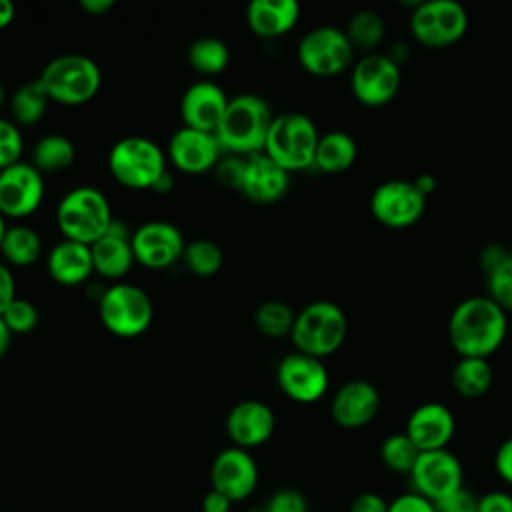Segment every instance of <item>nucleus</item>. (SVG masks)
<instances>
[{
	"instance_id": "obj_1",
	"label": "nucleus",
	"mask_w": 512,
	"mask_h": 512,
	"mask_svg": "<svg viewBox=\"0 0 512 512\" xmlns=\"http://www.w3.org/2000/svg\"><path fill=\"white\" fill-rule=\"evenodd\" d=\"M508 332L506 312L488 296H468L448 318V340L460 358H490Z\"/></svg>"
},
{
	"instance_id": "obj_2",
	"label": "nucleus",
	"mask_w": 512,
	"mask_h": 512,
	"mask_svg": "<svg viewBox=\"0 0 512 512\" xmlns=\"http://www.w3.org/2000/svg\"><path fill=\"white\" fill-rule=\"evenodd\" d=\"M268 102L258 94H238L230 98L228 108L216 128V140L226 154L252 156L264 152L272 126Z\"/></svg>"
},
{
	"instance_id": "obj_3",
	"label": "nucleus",
	"mask_w": 512,
	"mask_h": 512,
	"mask_svg": "<svg viewBox=\"0 0 512 512\" xmlns=\"http://www.w3.org/2000/svg\"><path fill=\"white\" fill-rule=\"evenodd\" d=\"M36 80L50 102L80 106L98 94L102 74L92 58L84 54H62L52 58Z\"/></svg>"
},
{
	"instance_id": "obj_4",
	"label": "nucleus",
	"mask_w": 512,
	"mask_h": 512,
	"mask_svg": "<svg viewBox=\"0 0 512 512\" xmlns=\"http://www.w3.org/2000/svg\"><path fill=\"white\" fill-rule=\"evenodd\" d=\"M114 222L108 198L94 186H76L68 190L56 208V224L64 240L94 244Z\"/></svg>"
},
{
	"instance_id": "obj_5",
	"label": "nucleus",
	"mask_w": 512,
	"mask_h": 512,
	"mask_svg": "<svg viewBox=\"0 0 512 512\" xmlns=\"http://www.w3.org/2000/svg\"><path fill=\"white\" fill-rule=\"evenodd\" d=\"M348 320L344 310L330 300H316L296 312L290 340L298 352L314 358L334 354L346 340Z\"/></svg>"
},
{
	"instance_id": "obj_6",
	"label": "nucleus",
	"mask_w": 512,
	"mask_h": 512,
	"mask_svg": "<svg viewBox=\"0 0 512 512\" xmlns=\"http://www.w3.org/2000/svg\"><path fill=\"white\" fill-rule=\"evenodd\" d=\"M318 140V128L306 114L284 112L272 120L264 154L286 172H300L314 166Z\"/></svg>"
},
{
	"instance_id": "obj_7",
	"label": "nucleus",
	"mask_w": 512,
	"mask_h": 512,
	"mask_svg": "<svg viewBox=\"0 0 512 512\" xmlns=\"http://www.w3.org/2000/svg\"><path fill=\"white\" fill-rule=\"evenodd\" d=\"M108 170L112 178L136 190H154L166 170L162 148L144 136H124L110 148Z\"/></svg>"
},
{
	"instance_id": "obj_8",
	"label": "nucleus",
	"mask_w": 512,
	"mask_h": 512,
	"mask_svg": "<svg viewBox=\"0 0 512 512\" xmlns=\"http://www.w3.org/2000/svg\"><path fill=\"white\" fill-rule=\"evenodd\" d=\"M98 316L110 334L134 338L150 328L154 304L140 286L118 282L102 294L98 302Z\"/></svg>"
},
{
	"instance_id": "obj_9",
	"label": "nucleus",
	"mask_w": 512,
	"mask_h": 512,
	"mask_svg": "<svg viewBox=\"0 0 512 512\" xmlns=\"http://www.w3.org/2000/svg\"><path fill=\"white\" fill-rule=\"evenodd\" d=\"M468 12L456 0L418 2L410 14V32L426 48H448L468 32Z\"/></svg>"
},
{
	"instance_id": "obj_10",
	"label": "nucleus",
	"mask_w": 512,
	"mask_h": 512,
	"mask_svg": "<svg viewBox=\"0 0 512 512\" xmlns=\"http://www.w3.org/2000/svg\"><path fill=\"white\" fill-rule=\"evenodd\" d=\"M296 56L306 72L314 76H336L350 68L354 46L342 28L316 26L300 38Z\"/></svg>"
},
{
	"instance_id": "obj_11",
	"label": "nucleus",
	"mask_w": 512,
	"mask_h": 512,
	"mask_svg": "<svg viewBox=\"0 0 512 512\" xmlns=\"http://www.w3.org/2000/svg\"><path fill=\"white\" fill-rule=\"evenodd\" d=\"M402 84V70L388 54H364L350 74V88L354 98L370 108L384 106L398 94Z\"/></svg>"
},
{
	"instance_id": "obj_12",
	"label": "nucleus",
	"mask_w": 512,
	"mask_h": 512,
	"mask_svg": "<svg viewBox=\"0 0 512 512\" xmlns=\"http://www.w3.org/2000/svg\"><path fill=\"white\" fill-rule=\"evenodd\" d=\"M426 208V196L414 180H386L370 196V212L386 228L402 230L414 226Z\"/></svg>"
},
{
	"instance_id": "obj_13",
	"label": "nucleus",
	"mask_w": 512,
	"mask_h": 512,
	"mask_svg": "<svg viewBox=\"0 0 512 512\" xmlns=\"http://www.w3.org/2000/svg\"><path fill=\"white\" fill-rule=\"evenodd\" d=\"M410 480L414 492L438 502L464 488V468L448 448L420 452L410 472Z\"/></svg>"
},
{
	"instance_id": "obj_14",
	"label": "nucleus",
	"mask_w": 512,
	"mask_h": 512,
	"mask_svg": "<svg viewBox=\"0 0 512 512\" xmlns=\"http://www.w3.org/2000/svg\"><path fill=\"white\" fill-rule=\"evenodd\" d=\"M276 382L290 400L312 404L326 394L330 378L320 358L296 350L278 362Z\"/></svg>"
},
{
	"instance_id": "obj_15",
	"label": "nucleus",
	"mask_w": 512,
	"mask_h": 512,
	"mask_svg": "<svg viewBox=\"0 0 512 512\" xmlns=\"http://www.w3.org/2000/svg\"><path fill=\"white\" fill-rule=\"evenodd\" d=\"M44 198V176L30 164L18 162L0 170V214L4 218H26L34 214Z\"/></svg>"
},
{
	"instance_id": "obj_16",
	"label": "nucleus",
	"mask_w": 512,
	"mask_h": 512,
	"mask_svg": "<svg viewBox=\"0 0 512 512\" xmlns=\"http://www.w3.org/2000/svg\"><path fill=\"white\" fill-rule=\"evenodd\" d=\"M186 248L182 232L166 220H150L132 232V250L136 262L146 268L162 270L182 258Z\"/></svg>"
},
{
	"instance_id": "obj_17",
	"label": "nucleus",
	"mask_w": 512,
	"mask_h": 512,
	"mask_svg": "<svg viewBox=\"0 0 512 512\" xmlns=\"http://www.w3.org/2000/svg\"><path fill=\"white\" fill-rule=\"evenodd\" d=\"M210 484L232 502L246 500L258 486V466L248 450L238 446L224 448L212 460Z\"/></svg>"
},
{
	"instance_id": "obj_18",
	"label": "nucleus",
	"mask_w": 512,
	"mask_h": 512,
	"mask_svg": "<svg viewBox=\"0 0 512 512\" xmlns=\"http://www.w3.org/2000/svg\"><path fill=\"white\" fill-rule=\"evenodd\" d=\"M168 158L180 172L200 174L216 168L222 158V148L214 132L182 126L170 136Z\"/></svg>"
},
{
	"instance_id": "obj_19",
	"label": "nucleus",
	"mask_w": 512,
	"mask_h": 512,
	"mask_svg": "<svg viewBox=\"0 0 512 512\" xmlns=\"http://www.w3.org/2000/svg\"><path fill=\"white\" fill-rule=\"evenodd\" d=\"M380 410L378 388L362 378L344 382L330 402L332 420L348 430L364 428L370 424Z\"/></svg>"
},
{
	"instance_id": "obj_20",
	"label": "nucleus",
	"mask_w": 512,
	"mask_h": 512,
	"mask_svg": "<svg viewBox=\"0 0 512 512\" xmlns=\"http://www.w3.org/2000/svg\"><path fill=\"white\" fill-rule=\"evenodd\" d=\"M226 434L234 446L250 450L270 440L276 428L274 412L260 400H242L226 414Z\"/></svg>"
},
{
	"instance_id": "obj_21",
	"label": "nucleus",
	"mask_w": 512,
	"mask_h": 512,
	"mask_svg": "<svg viewBox=\"0 0 512 512\" xmlns=\"http://www.w3.org/2000/svg\"><path fill=\"white\" fill-rule=\"evenodd\" d=\"M454 430V414L442 402H424L416 406L410 412L404 428V432L420 452L446 448L454 436Z\"/></svg>"
},
{
	"instance_id": "obj_22",
	"label": "nucleus",
	"mask_w": 512,
	"mask_h": 512,
	"mask_svg": "<svg viewBox=\"0 0 512 512\" xmlns=\"http://www.w3.org/2000/svg\"><path fill=\"white\" fill-rule=\"evenodd\" d=\"M230 98L224 90L208 80H200L182 94L180 100V116L184 126L202 130V132H216L222 122V116L228 108Z\"/></svg>"
},
{
	"instance_id": "obj_23",
	"label": "nucleus",
	"mask_w": 512,
	"mask_h": 512,
	"mask_svg": "<svg viewBox=\"0 0 512 512\" xmlns=\"http://www.w3.org/2000/svg\"><path fill=\"white\" fill-rule=\"evenodd\" d=\"M92 266L104 278L118 280L126 276L136 262L132 250V234L126 230L124 222L114 220L108 232L90 244Z\"/></svg>"
},
{
	"instance_id": "obj_24",
	"label": "nucleus",
	"mask_w": 512,
	"mask_h": 512,
	"mask_svg": "<svg viewBox=\"0 0 512 512\" xmlns=\"http://www.w3.org/2000/svg\"><path fill=\"white\" fill-rule=\"evenodd\" d=\"M290 186V172L270 160L264 152L248 156L242 194L258 204H272L280 200Z\"/></svg>"
},
{
	"instance_id": "obj_25",
	"label": "nucleus",
	"mask_w": 512,
	"mask_h": 512,
	"mask_svg": "<svg viewBox=\"0 0 512 512\" xmlns=\"http://www.w3.org/2000/svg\"><path fill=\"white\" fill-rule=\"evenodd\" d=\"M300 18V4L294 0H252L246 8V22L260 38H278L294 28Z\"/></svg>"
},
{
	"instance_id": "obj_26",
	"label": "nucleus",
	"mask_w": 512,
	"mask_h": 512,
	"mask_svg": "<svg viewBox=\"0 0 512 512\" xmlns=\"http://www.w3.org/2000/svg\"><path fill=\"white\" fill-rule=\"evenodd\" d=\"M46 270L62 286L82 284L94 272L90 246L74 240L58 242L46 258Z\"/></svg>"
},
{
	"instance_id": "obj_27",
	"label": "nucleus",
	"mask_w": 512,
	"mask_h": 512,
	"mask_svg": "<svg viewBox=\"0 0 512 512\" xmlns=\"http://www.w3.org/2000/svg\"><path fill=\"white\" fill-rule=\"evenodd\" d=\"M358 156L356 140L342 130H332L320 136L316 154H314V168L326 174H338L348 170Z\"/></svg>"
},
{
	"instance_id": "obj_28",
	"label": "nucleus",
	"mask_w": 512,
	"mask_h": 512,
	"mask_svg": "<svg viewBox=\"0 0 512 512\" xmlns=\"http://www.w3.org/2000/svg\"><path fill=\"white\" fill-rule=\"evenodd\" d=\"M452 388L464 396V398H480L484 396L494 380L492 366L488 358H472L464 356L460 358L450 374Z\"/></svg>"
},
{
	"instance_id": "obj_29",
	"label": "nucleus",
	"mask_w": 512,
	"mask_h": 512,
	"mask_svg": "<svg viewBox=\"0 0 512 512\" xmlns=\"http://www.w3.org/2000/svg\"><path fill=\"white\" fill-rule=\"evenodd\" d=\"M76 150L70 138L62 134H46L32 148V166L40 174H54L74 164Z\"/></svg>"
},
{
	"instance_id": "obj_30",
	"label": "nucleus",
	"mask_w": 512,
	"mask_h": 512,
	"mask_svg": "<svg viewBox=\"0 0 512 512\" xmlns=\"http://www.w3.org/2000/svg\"><path fill=\"white\" fill-rule=\"evenodd\" d=\"M0 254L12 266H30L42 254V238L30 226H8L0 246Z\"/></svg>"
},
{
	"instance_id": "obj_31",
	"label": "nucleus",
	"mask_w": 512,
	"mask_h": 512,
	"mask_svg": "<svg viewBox=\"0 0 512 512\" xmlns=\"http://www.w3.org/2000/svg\"><path fill=\"white\" fill-rule=\"evenodd\" d=\"M344 32L352 42L354 50L360 48L370 54V52H376V48L382 44L386 36V22L376 10L364 8L352 14Z\"/></svg>"
},
{
	"instance_id": "obj_32",
	"label": "nucleus",
	"mask_w": 512,
	"mask_h": 512,
	"mask_svg": "<svg viewBox=\"0 0 512 512\" xmlns=\"http://www.w3.org/2000/svg\"><path fill=\"white\" fill-rule=\"evenodd\" d=\"M188 62L196 72L214 76L228 66L230 50L220 38H198L188 48Z\"/></svg>"
},
{
	"instance_id": "obj_33",
	"label": "nucleus",
	"mask_w": 512,
	"mask_h": 512,
	"mask_svg": "<svg viewBox=\"0 0 512 512\" xmlns=\"http://www.w3.org/2000/svg\"><path fill=\"white\" fill-rule=\"evenodd\" d=\"M48 102L50 100H48L46 92L42 90V86L38 84V80H32V82L22 84L12 94L10 110H12V116L18 124L32 126V124L42 120V116L48 108Z\"/></svg>"
},
{
	"instance_id": "obj_34",
	"label": "nucleus",
	"mask_w": 512,
	"mask_h": 512,
	"mask_svg": "<svg viewBox=\"0 0 512 512\" xmlns=\"http://www.w3.org/2000/svg\"><path fill=\"white\" fill-rule=\"evenodd\" d=\"M296 312L282 300H266L256 308L254 324L256 330L266 338L290 336L294 328Z\"/></svg>"
},
{
	"instance_id": "obj_35",
	"label": "nucleus",
	"mask_w": 512,
	"mask_h": 512,
	"mask_svg": "<svg viewBox=\"0 0 512 512\" xmlns=\"http://www.w3.org/2000/svg\"><path fill=\"white\" fill-rule=\"evenodd\" d=\"M418 456H420V450L408 438L406 432H394V434L386 436L380 444V460L394 474L410 476Z\"/></svg>"
},
{
	"instance_id": "obj_36",
	"label": "nucleus",
	"mask_w": 512,
	"mask_h": 512,
	"mask_svg": "<svg viewBox=\"0 0 512 512\" xmlns=\"http://www.w3.org/2000/svg\"><path fill=\"white\" fill-rule=\"evenodd\" d=\"M182 260L194 276L208 278V276H214L222 268L224 256L216 242H212L208 238H198V240L186 242Z\"/></svg>"
},
{
	"instance_id": "obj_37",
	"label": "nucleus",
	"mask_w": 512,
	"mask_h": 512,
	"mask_svg": "<svg viewBox=\"0 0 512 512\" xmlns=\"http://www.w3.org/2000/svg\"><path fill=\"white\" fill-rule=\"evenodd\" d=\"M2 320L12 334H28L38 324V308L26 298H14V302L4 310Z\"/></svg>"
},
{
	"instance_id": "obj_38",
	"label": "nucleus",
	"mask_w": 512,
	"mask_h": 512,
	"mask_svg": "<svg viewBox=\"0 0 512 512\" xmlns=\"http://www.w3.org/2000/svg\"><path fill=\"white\" fill-rule=\"evenodd\" d=\"M22 152L24 140L20 128L10 120L0 118V170L22 162Z\"/></svg>"
},
{
	"instance_id": "obj_39",
	"label": "nucleus",
	"mask_w": 512,
	"mask_h": 512,
	"mask_svg": "<svg viewBox=\"0 0 512 512\" xmlns=\"http://www.w3.org/2000/svg\"><path fill=\"white\" fill-rule=\"evenodd\" d=\"M488 298H492L504 312L512 310V258L498 270L486 276Z\"/></svg>"
},
{
	"instance_id": "obj_40",
	"label": "nucleus",
	"mask_w": 512,
	"mask_h": 512,
	"mask_svg": "<svg viewBox=\"0 0 512 512\" xmlns=\"http://www.w3.org/2000/svg\"><path fill=\"white\" fill-rule=\"evenodd\" d=\"M246 164H248V156H238V154H226L218 160L214 174L216 180L230 190H242L244 184V174H246Z\"/></svg>"
},
{
	"instance_id": "obj_41",
	"label": "nucleus",
	"mask_w": 512,
	"mask_h": 512,
	"mask_svg": "<svg viewBox=\"0 0 512 512\" xmlns=\"http://www.w3.org/2000/svg\"><path fill=\"white\" fill-rule=\"evenodd\" d=\"M266 512H308V504L300 490L280 488L270 496Z\"/></svg>"
},
{
	"instance_id": "obj_42",
	"label": "nucleus",
	"mask_w": 512,
	"mask_h": 512,
	"mask_svg": "<svg viewBox=\"0 0 512 512\" xmlns=\"http://www.w3.org/2000/svg\"><path fill=\"white\" fill-rule=\"evenodd\" d=\"M434 510L436 512H478V498L466 488H460L458 492L434 502Z\"/></svg>"
},
{
	"instance_id": "obj_43",
	"label": "nucleus",
	"mask_w": 512,
	"mask_h": 512,
	"mask_svg": "<svg viewBox=\"0 0 512 512\" xmlns=\"http://www.w3.org/2000/svg\"><path fill=\"white\" fill-rule=\"evenodd\" d=\"M388 512H436L434 502L418 492H404L388 502Z\"/></svg>"
},
{
	"instance_id": "obj_44",
	"label": "nucleus",
	"mask_w": 512,
	"mask_h": 512,
	"mask_svg": "<svg viewBox=\"0 0 512 512\" xmlns=\"http://www.w3.org/2000/svg\"><path fill=\"white\" fill-rule=\"evenodd\" d=\"M478 512H512V494L490 490L478 498Z\"/></svg>"
},
{
	"instance_id": "obj_45",
	"label": "nucleus",
	"mask_w": 512,
	"mask_h": 512,
	"mask_svg": "<svg viewBox=\"0 0 512 512\" xmlns=\"http://www.w3.org/2000/svg\"><path fill=\"white\" fill-rule=\"evenodd\" d=\"M510 250H506L500 244H488L482 252H480V266L484 270V274H492L494 270H498L502 264H506L510 260Z\"/></svg>"
},
{
	"instance_id": "obj_46",
	"label": "nucleus",
	"mask_w": 512,
	"mask_h": 512,
	"mask_svg": "<svg viewBox=\"0 0 512 512\" xmlns=\"http://www.w3.org/2000/svg\"><path fill=\"white\" fill-rule=\"evenodd\" d=\"M494 468H496L498 476H500L506 484L512 486V436L506 438V440L498 446V450H496V454H494Z\"/></svg>"
},
{
	"instance_id": "obj_47",
	"label": "nucleus",
	"mask_w": 512,
	"mask_h": 512,
	"mask_svg": "<svg viewBox=\"0 0 512 512\" xmlns=\"http://www.w3.org/2000/svg\"><path fill=\"white\" fill-rule=\"evenodd\" d=\"M350 512H388V500L376 492H362L352 500Z\"/></svg>"
},
{
	"instance_id": "obj_48",
	"label": "nucleus",
	"mask_w": 512,
	"mask_h": 512,
	"mask_svg": "<svg viewBox=\"0 0 512 512\" xmlns=\"http://www.w3.org/2000/svg\"><path fill=\"white\" fill-rule=\"evenodd\" d=\"M16 298V282L6 264L0 262V316Z\"/></svg>"
},
{
	"instance_id": "obj_49",
	"label": "nucleus",
	"mask_w": 512,
	"mask_h": 512,
	"mask_svg": "<svg viewBox=\"0 0 512 512\" xmlns=\"http://www.w3.org/2000/svg\"><path fill=\"white\" fill-rule=\"evenodd\" d=\"M232 504L234 502L228 496L210 488L202 498V512H230Z\"/></svg>"
},
{
	"instance_id": "obj_50",
	"label": "nucleus",
	"mask_w": 512,
	"mask_h": 512,
	"mask_svg": "<svg viewBox=\"0 0 512 512\" xmlns=\"http://www.w3.org/2000/svg\"><path fill=\"white\" fill-rule=\"evenodd\" d=\"M80 8L90 16H104L114 8V0H80Z\"/></svg>"
},
{
	"instance_id": "obj_51",
	"label": "nucleus",
	"mask_w": 512,
	"mask_h": 512,
	"mask_svg": "<svg viewBox=\"0 0 512 512\" xmlns=\"http://www.w3.org/2000/svg\"><path fill=\"white\" fill-rule=\"evenodd\" d=\"M414 184H416V188H418L426 198H428V194H432L434 188H436L434 176H430V174H420V176H416V178H414Z\"/></svg>"
},
{
	"instance_id": "obj_52",
	"label": "nucleus",
	"mask_w": 512,
	"mask_h": 512,
	"mask_svg": "<svg viewBox=\"0 0 512 512\" xmlns=\"http://www.w3.org/2000/svg\"><path fill=\"white\" fill-rule=\"evenodd\" d=\"M14 4L10 0H0V30L6 28L14 20Z\"/></svg>"
},
{
	"instance_id": "obj_53",
	"label": "nucleus",
	"mask_w": 512,
	"mask_h": 512,
	"mask_svg": "<svg viewBox=\"0 0 512 512\" xmlns=\"http://www.w3.org/2000/svg\"><path fill=\"white\" fill-rule=\"evenodd\" d=\"M10 340H12V332H10V328L6 326V322H4L2 316H0V358L8 352Z\"/></svg>"
},
{
	"instance_id": "obj_54",
	"label": "nucleus",
	"mask_w": 512,
	"mask_h": 512,
	"mask_svg": "<svg viewBox=\"0 0 512 512\" xmlns=\"http://www.w3.org/2000/svg\"><path fill=\"white\" fill-rule=\"evenodd\" d=\"M8 230V224H6V218L0 214V246H2V240H4V234Z\"/></svg>"
},
{
	"instance_id": "obj_55",
	"label": "nucleus",
	"mask_w": 512,
	"mask_h": 512,
	"mask_svg": "<svg viewBox=\"0 0 512 512\" xmlns=\"http://www.w3.org/2000/svg\"><path fill=\"white\" fill-rule=\"evenodd\" d=\"M2 104H4V88L0 84V108H2Z\"/></svg>"
},
{
	"instance_id": "obj_56",
	"label": "nucleus",
	"mask_w": 512,
	"mask_h": 512,
	"mask_svg": "<svg viewBox=\"0 0 512 512\" xmlns=\"http://www.w3.org/2000/svg\"><path fill=\"white\" fill-rule=\"evenodd\" d=\"M246 512H266V508H252V510H246Z\"/></svg>"
},
{
	"instance_id": "obj_57",
	"label": "nucleus",
	"mask_w": 512,
	"mask_h": 512,
	"mask_svg": "<svg viewBox=\"0 0 512 512\" xmlns=\"http://www.w3.org/2000/svg\"><path fill=\"white\" fill-rule=\"evenodd\" d=\"M510 256H512V248H510Z\"/></svg>"
},
{
	"instance_id": "obj_58",
	"label": "nucleus",
	"mask_w": 512,
	"mask_h": 512,
	"mask_svg": "<svg viewBox=\"0 0 512 512\" xmlns=\"http://www.w3.org/2000/svg\"><path fill=\"white\" fill-rule=\"evenodd\" d=\"M0 512H2V510H0Z\"/></svg>"
}]
</instances>
